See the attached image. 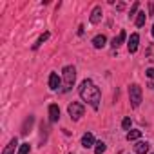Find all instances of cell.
Masks as SVG:
<instances>
[{
    "label": "cell",
    "instance_id": "obj_1",
    "mask_svg": "<svg viewBox=\"0 0 154 154\" xmlns=\"http://www.w3.org/2000/svg\"><path fill=\"white\" fill-rule=\"evenodd\" d=\"M80 96L84 98V102H87L93 109H98L100 105V100H102V94H100V89L91 82V80H84L80 84Z\"/></svg>",
    "mask_w": 154,
    "mask_h": 154
},
{
    "label": "cell",
    "instance_id": "obj_2",
    "mask_svg": "<svg viewBox=\"0 0 154 154\" xmlns=\"http://www.w3.org/2000/svg\"><path fill=\"white\" fill-rule=\"evenodd\" d=\"M62 76H63V93H67V91H71L72 85H74V80H76V69H74L72 65H67V67H63Z\"/></svg>",
    "mask_w": 154,
    "mask_h": 154
},
{
    "label": "cell",
    "instance_id": "obj_3",
    "mask_svg": "<svg viewBox=\"0 0 154 154\" xmlns=\"http://www.w3.org/2000/svg\"><path fill=\"white\" fill-rule=\"evenodd\" d=\"M129 96H131V105L134 109L140 107V103H141V87L138 84H132L129 87Z\"/></svg>",
    "mask_w": 154,
    "mask_h": 154
},
{
    "label": "cell",
    "instance_id": "obj_4",
    "mask_svg": "<svg viewBox=\"0 0 154 154\" xmlns=\"http://www.w3.org/2000/svg\"><path fill=\"white\" fill-rule=\"evenodd\" d=\"M67 111H69V116L72 120H80L84 116V112H85V107L82 103H78V102H72V103H69Z\"/></svg>",
    "mask_w": 154,
    "mask_h": 154
},
{
    "label": "cell",
    "instance_id": "obj_5",
    "mask_svg": "<svg viewBox=\"0 0 154 154\" xmlns=\"http://www.w3.org/2000/svg\"><path fill=\"white\" fill-rule=\"evenodd\" d=\"M138 42H140V35H138V33L131 35V38H129V44H127V47H129V53H136V49H138Z\"/></svg>",
    "mask_w": 154,
    "mask_h": 154
},
{
    "label": "cell",
    "instance_id": "obj_6",
    "mask_svg": "<svg viewBox=\"0 0 154 154\" xmlns=\"http://www.w3.org/2000/svg\"><path fill=\"white\" fill-rule=\"evenodd\" d=\"M49 120L54 123V122H58L60 120V109H58V105H49Z\"/></svg>",
    "mask_w": 154,
    "mask_h": 154
},
{
    "label": "cell",
    "instance_id": "obj_7",
    "mask_svg": "<svg viewBox=\"0 0 154 154\" xmlns=\"http://www.w3.org/2000/svg\"><path fill=\"white\" fill-rule=\"evenodd\" d=\"M93 145H94V136H93L91 132H85L84 138H82V147L89 149V147H93Z\"/></svg>",
    "mask_w": 154,
    "mask_h": 154
},
{
    "label": "cell",
    "instance_id": "obj_8",
    "mask_svg": "<svg viewBox=\"0 0 154 154\" xmlns=\"http://www.w3.org/2000/svg\"><path fill=\"white\" fill-rule=\"evenodd\" d=\"M49 87H51L53 91H56V89L60 87V78H58L56 72H51V74H49Z\"/></svg>",
    "mask_w": 154,
    "mask_h": 154
},
{
    "label": "cell",
    "instance_id": "obj_9",
    "mask_svg": "<svg viewBox=\"0 0 154 154\" xmlns=\"http://www.w3.org/2000/svg\"><path fill=\"white\" fill-rule=\"evenodd\" d=\"M100 20H102V8L96 6L93 9V13H91V24H98Z\"/></svg>",
    "mask_w": 154,
    "mask_h": 154
},
{
    "label": "cell",
    "instance_id": "obj_10",
    "mask_svg": "<svg viewBox=\"0 0 154 154\" xmlns=\"http://www.w3.org/2000/svg\"><path fill=\"white\" fill-rule=\"evenodd\" d=\"M134 150H136V154H147L149 152V143L147 141H138L134 145Z\"/></svg>",
    "mask_w": 154,
    "mask_h": 154
},
{
    "label": "cell",
    "instance_id": "obj_11",
    "mask_svg": "<svg viewBox=\"0 0 154 154\" xmlns=\"http://www.w3.org/2000/svg\"><path fill=\"white\" fill-rule=\"evenodd\" d=\"M105 42H107L105 35H98V36H94V38H93V45H94L96 49H102V47L105 45Z\"/></svg>",
    "mask_w": 154,
    "mask_h": 154
},
{
    "label": "cell",
    "instance_id": "obj_12",
    "mask_svg": "<svg viewBox=\"0 0 154 154\" xmlns=\"http://www.w3.org/2000/svg\"><path fill=\"white\" fill-rule=\"evenodd\" d=\"M125 38H127L125 31H120V35L112 38V44H111V45H112V47H118V45H122V44H123V40H125Z\"/></svg>",
    "mask_w": 154,
    "mask_h": 154
},
{
    "label": "cell",
    "instance_id": "obj_13",
    "mask_svg": "<svg viewBox=\"0 0 154 154\" xmlns=\"http://www.w3.org/2000/svg\"><path fill=\"white\" fill-rule=\"evenodd\" d=\"M17 145H18V141H17V138H13V140L8 143V147L2 150V154H13V152H15V149H17Z\"/></svg>",
    "mask_w": 154,
    "mask_h": 154
},
{
    "label": "cell",
    "instance_id": "obj_14",
    "mask_svg": "<svg viewBox=\"0 0 154 154\" xmlns=\"http://www.w3.org/2000/svg\"><path fill=\"white\" fill-rule=\"evenodd\" d=\"M141 136V131H129L127 132V140L129 141H134V140H138Z\"/></svg>",
    "mask_w": 154,
    "mask_h": 154
},
{
    "label": "cell",
    "instance_id": "obj_15",
    "mask_svg": "<svg viewBox=\"0 0 154 154\" xmlns=\"http://www.w3.org/2000/svg\"><path fill=\"white\" fill-rule=\"evenodd\" d=\"M47 38H49V33H44V35H40V38L36 40V44L33 45V49H38V47H40V45H42V44H44Z\"/></svg>",
    "mask_w": 154,
    "mask_h": 154
},
{
    "label": "cell",
    "instance_id": "obj_16",
    "mask_svg": "<svg viewBox=\"0 0 154 154\" xmlns=\"http://www.w3.org/2000/svg\"><path fill=\"white\" fill-rule=\"evenodd\" d=\"M105 149H107V145L103 141H98L96 147H94V154H102V152H105Z\"/></svg>",
    "mask_w": 154,
    "mask_h": 154
},
{
    "label": "cell",
    "instance_id": "obj_17",
    "mask_svg": "<svg viewBox=\"0 0 154 154\" xmlns=\"http://www.w3.org/2000/svg\"><path fill=\"white\" fill-rule=\"evenodd\" d=\"M143 24H145V13H138V17H136V26L141 27Z\"/></svg>",
    "mask_w": 154,
    "mask_h": 154
},
{
    "label": "cell",
    "instance_id": "obj_18",
    "mask_svg": "<svg viewBox=\"0 0 154 154\" xmlns=\"http://www.w3.org/2000/svg\"><path fill=\"white\" fill-rule=\"evenodd\" d=\"M29 150H31L29 143H22V145H20V149H18V154H29Z\"/></svg>",
    "mask_w": 154,
    "mask_h": 154
},
{
    "label": "cell",
    "instance_id": "obj_19",
    "mask_svg": "<svg viewBox=\"0 0 154 154\" xmlns=\"http://www.w3.org/2000/svg\"><path fill=\"white\" fill-rule=\"evenodd\" d=\"M138 8H140V4L138 2H134V6L131 8V11H129V17H134L136 13H138Z\"/></svg>",
    "mask_w": 154,
    "mask_h": 154
},
{
    "label": "cell",
    "instance_id": "obj_20",
    "mask_svg": "<svg viewBox=\"0 0 154 154\" xmlns=\"http://www.w3.org/2000/svg\"><path fill=\"white\" fill-rule=\"evenodd\" d=\"M122 127L127 131V129H131V118H125L123 122H122Z\"/></svg>",
    "mask_w": 154,
    "mask_h": 154
},
{
    "label": "cell",
    "instance_id": "obj_21",
    "mask_svg": "<svg viewBox=\"0 0 154 154\" xmlns=\"http://www.w3.org/2000/svg\"><path fill=\"white\" fill-rule=\"evenodd\" d=\"M145 74L149 76V78H154V67H150V69H147V71H145Z\"/></svg>",
    "mask_w": 154,
    "mask_h": 154
},
{
    "label": "cell",
    "instance_id": "obj_22",
    "mask_svg": "<svg viewBox=\"0 0 154 154\" xmlns=\"http://www.w3.org/2000/svg\"><path fill=\"white\" fill-rule=\"evenodd\" d=\"M149 13L154 15V4H149Z\"/></svg>",
    "mask_w": 154,
    "mask_h": 154
},
{
    "label": "cell",
    "instance_id": "obj_23",
    "mask_svg": "<svg viewBox=\"0 0 154 154\" xmlns=\"http://www.w3.org/2000/svg\"><path fill=\"white\" fill-rule=\"evenodd\" d=\"M152 36H154V26H152Z\"/></svg>",
    "mask_w": 154,
    "mask_h": 154
}]
</instances>
